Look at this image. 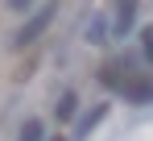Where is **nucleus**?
Wrapping results in <instances>:
<instances>
[{"label":"nucleus","instance_id":"20e7f679","mask_svg":"<svg viewBox=\"0 0 153 141\" xmlns=\"http://www.w3.org/2000/svg\"><path fill=\"white\" fill-rule=\"evenodd\" d=\"M103 116H108V108H103V104L95 108V112H91V116H83V120H79V137H87V133H91V129H95Z\"/></svg>","mask_w":153,"mask_h":141},{"label":"nucleus","instance_id":"0eeeda50","mask_svg":"<svg viewBox=\"0 0 153 141\" xmlns=\"http://www.w3.org/2000/svg\"><path fill=\"white\" fill-rule=\"evenodd\" d=\"M87 38H91V42H103V21H91V29H87Z\"/></svg>","mask_w":153,"mask_h":141},{"label":"nucleus","instance_id":"f03ea898","mask_svg":"<svg viewBox=\"0 0 153 141\" xmlns=\"http://www.w3.org/2000/svg\"><path fill=\"white\" fill-rule=\"evenodd\" d=\"M54 8H58V4H46L42 13H33V17H29L25 25H21V33L13 38V46H29V42H37V38L46 33V25L54 21Z\"/></svg>","mask_w":153,"mask_h":141},{"label":"nucleus","instance_id":"7ed1b4c3","mask_svg":"<svg viewBox=\"0 0 153 141\" xmlns=\"http://www.w3.org/2000/svg\"><path fill=\"white\" fill-rule=\"evenodd\" d=\"M132 21H137V4H132V0H124V4H120V13H116V33L132 29Z\"/></svg>","mask_w":153,"mask_h":141},{"label":"nucleus","instance_id":"9d476101","mask_svg":"<svg viewBox=\"0 0 153 141\" xmlns=\"http://www.w3.org/2000/svg\"><path fill=\"white\" fill-rule=\"evenodd\" d=\"M54 141H62V137H54Z\"/></svg>","mask_w":153,"mask_h":141},{"label":"nucleus","instance_id":"6e6552de","mask_svg":"<svg viewBox=\"0 0 153 141\" xmlns=\"http://www.w3.org/2000/svg\"><path fill=\"white\" fill-rule=\"evenodd\" d=\"M145 58L153 62V29H145Z\"/></svg>","mask_w":153,"mask_h":141},{"label":"nucleus","instance_id":"1a4fd4ad","mask_svg":"<svg viewBox=\"0 0 153 141\" xmlns=\"http://www.w3.org/2000/svg\"><path fill=\"white\" fill-rule=\"evenodd\" d=\"M8 8H17V13H21V8H29V0H8Z\"/></svg>","mask_w":153,"mask_h":141},{"label":"nucleus","instance_id":"423d86ee","mask_svg":"<svg viewBox=\"0 0 153 141\" xmlns=\"http://www.w3.org/2000/svg\"><path fill=\"white\" fill-rule=\"evenodd\" d=\"M17 141H42V120H25V129H21Z\"/></svg>","mask_w":153,"mask_h":141},{"label":"nucleus","instance_id":"f257e3e1","mask_svg":"<svg viewBox=\"0 0 153 141\" xmlns=\"http://www.w3.org/2000/svg\"><path fill=\"white\" fill-rule=\"evenodd\" d=\"M100 83L112 87L116 95H124V100H137V104L153 100V83L149 79H137V75H132L128 67H120V62H103L100 67Z\"/></svg>","mask_w":153,"mask_h":141},{"label":"nucleus","instance_id":"39448f33","mask_svg":"<svg viewBox=\"0 0 153 141\" xmlns=\"http://www.w3.org/2000/svg\"><path fill=\"white\" fill-rule=\"evenodd\" d=\"M54 108H58V116H62V120H66V116H75V92H62V100H58Z\"/></svg>","mask_w":153,"mask_h":141}]
</instances>
